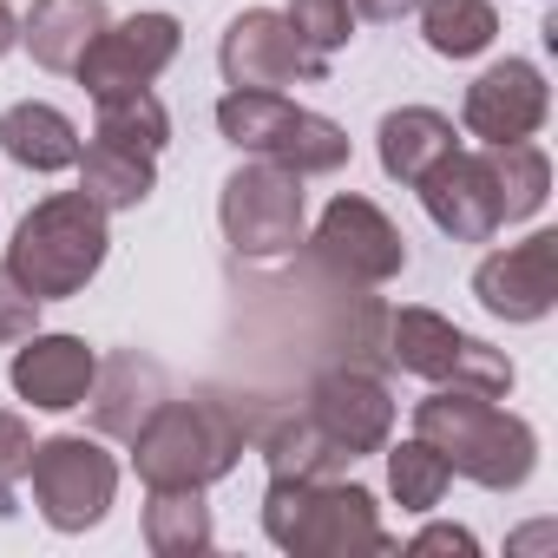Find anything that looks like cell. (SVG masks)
I'll list each match as a JSON object with an SVG mask.
<instances>
[{
    "label": "cell",
    "mask_w": 558,
    "mask_h": 558,
    "mask_svg": "<svg viewBox=\"0 0 558 558\" xmlns=\"http://www.w3.org/2000/svg\"><path fill=\"white\" fill-rule=\"evenodd\" d=\"M106 210L86 197V191H53L40 197L21 223H14V243H8V269L14 283L34 296V303H66L80 296L99 263H106Z\"/></svg>",
    "instance_id": "3"
},
{
    "label": "cell",
    "mask_w": 558,
    "mask_h": 558,
    "mask_svg": "<svg viewBox=\"0 0 558 558\" xmlns=\"http://www.w3.org/2000/svg\"><path fill=\"white\" fill-rule=\"evenodd\" d=\"M473 296L499 323H545L558 303V230H532L525 243L493 250L473 269Z\"/></svg>",
    "instance_id": "12"
},
{
    "label": "cell",
    "mask_w": 558,
    "mask_h": 558,
    "mask_svg": "<svg viewBox=\"0 0 558 558\" xmlns=\"http://www.w3.org/2000/svg\"><path fill=\"white\" fill-rule=\"evenodd\" d=\"M421 40L440 53V60H473L493 47L499 34V14H493V0H421Z\"/></svg>",
    "instance_id": "25"
},
{
    "label": "cell",
    "mask_w": 558,
    "mask_h": 558,
    "mask_svg": "<svg viewBox=\"0 0 558 558\" xmlns=\"http://www.w3.org/2000/svg\"><path fill=\"white\" fill-rule=\"evenodd\" d=\"M381 453H388V493H395L401 512H434L440 493L453 486V466H447L421 434L401 440V447H381Z\"/></svg>",
    "instance_id": "27"
},
{
    "label": "cell",
    "mask_w": 558,
    "mask_h": 558,
    "mask_svg": "<svg viewBox=\"0 0 558 558\" xmlns=\"http://www.w3.org/2000/svg\"><path fill=\"white\" fill-rule=\"evenodd\" d=\"M349 8L362 14V21H375V27H395V21H408L421 0H349Z\"/></svg>",
    "instance_id": "32"
},
{
    "label": "cell",
    "mask_w": 558,
    "mask_h": 558,
    "mask_svg": "<svg viewBox=\"0 0 558 558\" xmlns=\"http://www.w3.org/2000/svg\"><path fill=\"white\" fill-rule=\"evenodd\" d=\"M414 434L473 486L486 493H519L538 466V434L525 414L499 408L493 395H473V388H434L421 408H414Z\"/></svg>",
    "instance_id": "1"
},
{
    "label": "cell",
    "mask_w": 558,
    "mask_h": 558,
    "mask_svg": "<svg viewBox=\"0 0 558 558\" xmlns=\"http://www.w3.org/2000/svg\"><path fill=\"white\" fill-rule=\"evenodd\" d=\"M145 545L158 558H197L210 551V506H204V486H145Z\"/></svg>",
    "instance_id": "23"
},
{
    "label": "cell",
    "mask_w": 558,
    "mask_h": 558,
    "mask_svg": "<svg viewBox=\"0 0 558 558\" xmlns=\"http://www.w3.org/2000/svg\"><path fill=\"white\" fill-rule=\"evenodd\" d=\"M27 453H34V427L0 408V512L14 506V486L27 480Z\"/></svg>",
    "instance_id": "29"
},
{
    "label": "cell",
    "mask_w": 558,
    "mask_h": 558,
    "mask_svg": "<svg viewBox=\"0 0 558 558\" xmlns=\"http://www.w3.org/2000/svg\"><path fill=\"white\" fill-rule=\"evenodd\" d=\"M217 132L250 151V158H269V165H283L296 178H329L349 165V132L310 106H290L283 93H243L230 86L217 99Z\"/></svg>",
    "instance_id": "5"
},
{
    "label": "cell",
    "mask_w": 558,
    "mask_h": 558,
    "mask_svg": "<svg viewBox=\"0 0 558 558\" xmlns=\"http://www.w3.org/2000/svg\"><path fill=\"white\" fill-rule=\"evenodd\" d=\"M310 421L349 453V460H362V453H381L388 447V434H395V401H388V381L381 375H368V368H323L316 381H310Z\"/></svg>",
    "instance_id": "13"
},
{
    "label": "cell",
    "mask_w": 558,
    "mask_h": 558,
    "mask_svg": "<svg viewBox=\"0 0 558 558\" xmlns=\"http://www.w3.org/2000/svg\"><path fill=\"white\" fill-rule=\"evenodd\" d=\"M0 151H8L21 171L53 178V171L80 165V125L60 106H47V99H21V106L0 112Z\"/></svg>",
    "instance_id": "19"
},
{
    "label": "cell",
    "mask_w": 558,
    "mask_h": 558,
    "mask_svg": "<svg viewBox=\"0 0 558 558\" xmlns=\"http://www.w3.org/2000/svg\"><path fill=\"white\" fill-rule=\"evenodd\" d=\"M217 66H223V86H243V93L316 86V80L329 73V60L310 53V47L296 40V27L276 14V8H243V14L223 27Z\"/></svg>",
    "instance_id": "10"
},
{
    "label": "cell",
    "mask_w": 558,
    "mask_h": 558,
    "mask_svg": "<svg viewBox=\"0 0 558 558\" xmlns=\"http://www.w3.org/2000/svg\"><path fill=\"white\" fill-rule=\"evenodd\" d=\"M80 191L106 217L112 210H138L158 191V158H145L132 145H112V138H93V145H80Z\"/></svg>",
    "instance_id": "21"
},
{
    "label": "cell",
    "mask_w": 558,
    "mask_h": 558,
    "mask_svg": "<svg viewBox=\"0 0 558 558\" xmlns=\"http://www.w3.org/2000/svg\"><path fill=\"white\" fill-rule=\"evenodd\" d=\"M408 551H460V558H473V551H480V538H473L466 525H427Z\"/></svg>",
    "instance_id": "31"
},
{
    "label": "cell",
    "mask_w": 558,
    "mask_h": 558,
    "mask_svg": "<svg viewBox=\"0 0 558 558\" xmlns=\"http://www.w3.org/2000/svg\"><path fill=\"white\" fill-rule=\"evenodd\" d=\"M40 329V303L14 283V269L0 263V342H21V336H34Z\"/></svg>",
    "instance_id": "30"
},
{
    "label": "cell",
    "mask_w": 558,
    "mask_h": 558,
    "mask_svg": "<svg viewBox=\"0 0 558 558\" xmlns=\"http://www.w3.org/2000/svg\"><path fill=\"white\" fill-rule=\"evenodd\" d=\"M243 414L230 401H165L132 434V466L145 486H217L243 460Z\"/></svg>",
    "instance_id": "4"
},
{
    "label": "cell",
    "mask_w": 558,
    "mask_h": 558,
    "mask_svg": "<svg viewBox=\"0 0 558 558\" xmlns=\"http://www.w3.org/2000/svg\"><path fill=\"white\" fill-rule=\"evenodd\" d=\"M106 21H112V14H106V0H34L27 21H21V47L34 53V66H47V73H73L80 53L99 40Z\"/></svg>",
    "instance_id": "20"
},
{
    "label": "cell",
    "mask_w": 558,
    "mask_h": 558,
    "mask_svg": "<svg viewBox=\"0 0 558 558\" xmlns=\"http://www.w3.org/2000/svg\"><path fill=\"white\" fill-rule=\"evenodd\" d=\"M316 263L336 276V283H355V290H381L408 269V236L395 230V217L355 191H342L323 223H316Z\"/></svg>",
    "instance_id": "9"
},
{
    "label": "cell",
    "mask_w": 558,
    "mask_h": 558,
    "mask_svg": "<svg viewBox=\"0 0 558 558\" xmlns=\"http://www.w3.org/2000/svg\"><path fill=\"white\" fill-rule=\"evenodd\" d=\"M303 178L269 165V158H250L223 178V197H217V223H223V243L243 256V263H290L303 250Z\"/></svg>",
    "instance_id": "7"
},
{
    "label": "cell",
    "mask_w": 558,
    "mask_h": 558,
    "mask_svg": "<svg viewBox=\"0 0 558 558\" xmlns=\"http://www.w3.org/2000/svg\"><path fill=\"white\" fill-rule=\"evenodd\" d=\"M381 362L401 368V375H421L434 388H473V395H493V401L512 395V362L493 342L453 329L434 310H388L381 316Z\"/></svg>",
    "instance_id": "6"
},
{
    "label": "cell",
    "mask_w": 558,
    "mask_h": 558,
    "mask_svg": "<svg viewBox=\"0 0 558 558\" xmlns=\"http://www.w3.org/2000/svg\"><path fill=\"white\" fill-rule=\"evenodd\" d=\"M178 47H184L178 14H132V21H106L73 73L93 99H119V93H145L178 60Z\"/></svg>",
    "instance_id": "11"
},
{
    "label": "cell",
    "mask_w": 558,
    "mask_h": 558,
    "mask_svg": "<svg viewBox=\"0 0 558 558\" xmlns=\"http://www.w3.org/2000/svg\"><path fill=\"white\" fill-rule=\"evenodd\" d=\"M99 119H93V138H112V145H132L145 158H158L171 145V112L165 99L145 86V93H119V99H93Z\"/></svg>",
    "instance_id": "26"
},
{
    "label": "cell",
    "mask_w": 558,
    "mask_h": 558,
    "mask_svg": "<svg viewBox=\"0 0 558 558\" xmlns=\"http://www.w3.org/2000/svg\"><path fill=\"white\" fill-rule=\"evenodd\" d=\"M27 486H34V506L53 532H93L112 512L119 460L86 434H53V440H34Z\"/></svg>",
    "instance_id": "8"
},
{
    "label": "cell",
    "mask_w": 558,
    "mask_h": 558,
    "mask_svg": "<svg viewBox=\"0 0 558 558\" xmlns=\"http://www.w3.org/2000/svg\"><path fill=\"white\" fill-rule=\"evenodd\" d=\"M21 47V21H14V8H8V0H0V60H8Z\"/></svg>",
    "instance_id": "33"
},
{
    "label": "cell",
    "mask_w": 558,
    "mask_h": 558,
    "mask_svg": "<svg viewBox=\"0 0 558 558\" xmlns=\"http://www.w3.org/2000/svg\"><path fill=\"white\" fill-rule=\"evenodd\" d=\"M486 178H493V197H499V223H525L545 210L551 197V158L532 145V138H512V145H486Z\"/></svg>",
    "instance_id": "22"
},
{
    "label": "cell",
    "mask_w": 558,
    "mask_h": 558,
    "mask_svg": "<svg viewBox=\"0 0 558 558\" xmlns=\"http://www.w3.org/2000/svg\"><path fill=\"white\" fill-rule=\"evenodd\" d=\"M551 119V86L532 60H493L473 86H466V106H460V125L486 145H512V138H532L538 125Z\"/></svg>",
    "instance_id": "14"
},
{
    "label": "cell",
    "mask_w": 558,
    "mask_h": 558,
    "mask_svg": "<svg viewBox=\"0 0 558 558\" xmlns=\"http://www.w3.org/2000/svg\"><path fill=\"white\" fill-rule=\"evenodd\" d=\"M14 395L34 401L40 414H66V408H86L93 395V375H99V355L80 342V336H21L14 349Z\"/></svg>",
    "instance_id": "16"
},
{
    "label": "cell",
    "mask_w": 558,
    "mask_h": 558,
    "mask_svg": "<svg viewBox=\"0 0 558 558\" xmlns=\"http://www.w3.org/2000/svg\"><path fill=\"white\" fill-rule=\"evenodd\" d=\"M421 204L427 217L453 236V243H493L506 223H499V197H493V178H486V158L480 151H453L440 158L421 184Z\"/></svg>",
    "instance_id": "15"
},
{
    "label": "cell",
    "mask_w": 558,
    "mask_h": 558,
    "mask_svg": "<svg viewBox=\"0 0 558 558\" xmlns=\"http://www.w3.org/2000/svg\"><path fill=\"white\" fill-rule=\"evenodd\" d=\"M375 151H381V171H388L395 184H421L440 158L460 151V132H453V119L434 112V106H401V112H388V119L375 125Z\"/></svg>",
    "instance_id": "18"
},
{
    "label": "cell",
    "mask_w": 558,
    "mask_h": 558,
    "mask_svg": "<svg viewBox=\"0 0 558 558\" xmlns=\"http://www.w3.org/2000/svg\"><path fill=\"white\" fill-rule=\"evenodd\" d=\"M283 21H290L296 40H303L310 53H323V60L355 40V8H349V0H290Z\"/></svg>",
    "instance_id": "28"
},
{
    "label": "cell",
    "mask_w": 558,
    "mask_h": 558,
    "mask_svg": "<svg viewBox=\"0 0 558 558\" xmlns=\"http://www.w3.org/2000/svg\"><path fill=\"white\" fill-rule=\"evenodd\" d=\"M263 460H269V480H329V473L349 466V453H342L310 414L269 421V434H263Z\"/></svg>",
    "instance_id": "24"
},
{
    "label": "cell",
    "mask_w": 558,
    "mask_h": 558,
    "mask_svg": "<svg viewBox=\"0 0 558 558\" xmlns=\"http://www.w3.org/2000/svg\"><path fill=\"white\" fill-rule=\"evenodd\" d=\"M263 532L290 558H381L395 538L381 532L375 493L355 480H269L263 493Z\"/></svg>",
    "instance_id": "2"
},
{
    "label": "cell",
    "mask_w": 558,
    "mask_h": 558,
    "mask_svg": "<svg viewBox=\"0 0 558 558\" xmlns=\"http://www.w3.org/2000/svg\"><path fill=\"white\" fill-rule=\"evenodd\" d=\"M86 401H93V427H99V434L132 440L171 395H165V368H158V362H145L138 349H119L112 362H99Z\"/></svg>",
    "instance_id": "17"
}]
</instances>
